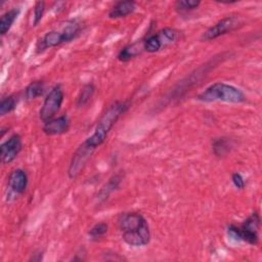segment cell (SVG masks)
<instances>
[{
	"mask_svg": "<svg viewBox=\"0 0 262 262\" xmlns=\"http://www.w3.org/2000/svg\"><path fill=\"white\" fill-rule=\"evenodd\" d=\"M122 239L131 247H145L150 242V229L147 220L139 212H124L118 218Z\"/></svg>",
	"mask_w": 262,
	"mask_h": 262,
	"instance_id": "6da1fadb",
	"label": "cell"
},
{
	"mask_svg": "<svg viewBox=\"0 0 262 262\" xmlns=\"http://www.w3.org/2000/svg\"><path fill=\"white\" fill-rule=\"evenodd\" d=\"M130 105L131 104L129 100H116L110 104L99 118L93 133L88 138H86L83 143L95 151L97 147H99L106 140L113 127L129 110Z\"/></svg>",
	"mask_w": 262,
	"mask_h": 262,
	"instance_id": "7a4b0ae2",
	"label": "cell"
},
{
	"mask_svg": "<svg viewBox=\"0 0 262 262\" xmlns=\"http://www.w3.org/2000/svg\"><path fill=\"white\" fill-rule=\"evenodd\" d=\"M83 31V25L78 19H67L59 24V26L47 32L41 39H39L36 51L41 53L46 49L60 46L64 43L75 40Z\"/></svg>",
	"mask_w": 262,
	"mask_h": 262,
	"instance_id": "3957f363",
	"label": "cell"
},
{
	"mask_svg": "<svg viewBox=\"0 0 262 262\" xmlns=\"http://www.w3.org/2000/svg\"><path fill=\"white\" fill-rule=\"evenodd\" d=\"M196 99L203 102L221 101L227 103H243L247 100V96L239 88L233 85L224 82H215L199 93Z\"/></svg>",
	"mask_w": 262,
	"mask_h": 262,
	"instance_id": "277c9868",
	"label": "cell"
},
{
	"mask_svg": "<svg viewBox=\"0 0 262 262\" xmlns=\"http://www.w3.org/2000/svg\"><path fill=\"white\" fill-rule=\"evenodd\" d=\"M259 229L260 215L257 212H253L241 225L230 224L227 227V233L235 241L255 246L259 243Z\"/></svg>",
	"mask_w": 262,
	"mask_h": 262,
	"instance_id": "5b68a950",
	"label": "cell"
},
{
	"mask_svg": "<svg viewBox=\"0 0 262 262\" xmlns=\"http://www.w3.org/2000/svg\"><path fill=\"white\" fill-rule=\"evenodd\" d=\"M183 37V32L175 28H164L154 34H149L143 38L144 51L148 53H156L163 48L171 46Z\"/></svg>",
	"mask_w": 262,
	"mask_h": 262,
	"instance_id": "8992f818",
	"label": "cell"
},
{
	"mask_svg": "<svg viewBox=\"0 0 262 262\" xmlns=\"http://www.w3.org/2000/svg\"><path fill=\"white\" fill-rule=\"evenodd\" d=\"M64 99V91L60 84H56L47 93L39 111L40 120L45 123L54 118L59 112Z\"/></svg>",
	"mask_w": 262,
	"mask_h": 262,
	"instance_id": "52a82bcc",
	"label": "cell"
},
{
	"mask_svg": "<svg viewBox=\"0 0 262 262\" xmlns=\"http://www.w3.org/2000/svg\"><path fill=\"white\" fill-rule=\"evenodd\" d=\"M244 25V20L238 15H228L216 24L208 28L201 36L202 41H211L217 39L223 35L231 33Z\"/></svg>",
	"mask_w": 262,
	"mask_h": 262,
	"instance_id": "ba28073f",
	"label": "cell"
},
{
	"mask_svg": "<svg viewBox=\"0 0 262 262\" xmlns=\"http://www.w3.org/2000/svg\"><path fill=\"white\" fill-rule=\"evenodd\" d=\"M93 150L87 147L83 142L73 154L68 168V176L70 179H76L84 170L87 162L93 155Z\"/></svg>",
	"mask_w": 262,
	"mask_h": 262,
	"instance_id": "9c48e42d",
	"label": "cell"
},
{
	"mask_svg": "<svg viewBox=\"0 0 262 262\" xmlns=\"http://www.w3.org/2000/svg\"><path fill=\"white\" fill-rule=\"evenodd\" d=\"M23 149V138L19 134L11 135L7 140L1 143V162L4 165L13 162Z\"/></svg>",
	"mask_w": 262,
	"mask_h": 262,
	"instance_id": "30bf717a",
	"label": "cell"
},
{
	"mask_svg": "<svg viewBox=\"0 0 262 262\" xmlns=\"http://www.w3.org/2000/svg\"><path fill=\"white\" fill-rule=\"evenodd\" d=\"M71 126V121L68 115H61L59 117H54L49 121L43 123L42 130L48 136L61 135L69 131Z\"/></svg>",
	"mask_w": 262,
	"mask_h": 262,
	"instance_id": "8fae6325",
	"label": "cell"
},
{
	"mask_svg": "<svg viewBox=\"0 0 262 262\" xmlns=\"http://www.w3.org/2000/svg\"><path fill=\"white\" fill-rule=\"evenodd\" d=\"M29 178L28 174L24 169L17 168L11 171V173L8 176L7 185L8 188L14 193V194H23L28 187Z\"/></svg>",
	"mask_w": 262,
	"mask_h": 262,
	"instance_id": "7c38bea8",
	"label": "cell"
},
{
	"mask_svg": "<svg viewBox=\"0 0 262 262\" xmlns=\"http://www.w3.org/2000/svg\"><path fill=\"white\" fill-rule=\"evenodd\" d=\"M136 9H137V3L135 1H132V0L118 1L110 9L107 16L111 19L123 18L132 14Z\"/></svg>",
	"mask_w": 262,
	"mask_h": 262,
	"instance_id": "4fadbf2b",
	"label": "cell"
},
{
	"mask_svg": "<svg viewBox=\"0 0 262 262\" xmlns=\"http://www.w3.org/2000/svg\"><path fill=\"white\" fill-rule=\"evenodd\" d=\"M142 52H144L143 47V39L137 40L133 43H130L126 46H124L118 53L117 58L122 62H127L138 55H140Z\"/></svg>",
	"mask_w": 262,
	"mask_h": 262,
	"instance_id": "5bb4252c",
	"label": "cell"
},
{
	"mask_svg": "<svg viewBox=\"0 0 262 262\" xmlns=\"http://www.w3.org/2000/svg\"><path fill=\"white\" fill-rule=\"evenodd\" d=\"M233 146H234L233 140L229 137H226V136L217 137V138H214L212 140L213 154L218 158H222V157L227 156L231 151Z\"/></svg>",
	"mask_w": 262,
	"mask_h": 262,
	"instance_id": "9a60e30c",
	"label": "cell"
},
{
	"mask_svg": "<svg viewBox=\"0 0 262 262\" xmlns=\"http://www.w3.org/2000/svg\"><path fill=\"white\" fill-rule=\"evenodd\" d=\"M19 12H20L19 8L13 7L1 15V18H0V34H1V36H4L8 33V31L11 29L12 25L16 20Z\"/></svg>",
	"mask_w": 262,
	"mask_h": 262,
	"instance_id": "2e32d148",
	"label": "cell"
},
{
	"mask_svg": "<svg viewBox=\"0 0 262 262\" xmlns=\"http://www.w3.org/2000/svg\"><path fill=\"white\" fill-rule=\"evenodd\" d=\"M95 90H96L95 85L92 82H89V83L85 84L81 88V90H80V92L77 96L76 106L78 108H82V107L86 106L92 100V98L95 94Z\"/></svg>",
	"mask_w": 262,
	"mask_h": 262,
	"instance_id": "e0dca14e",
	"label": "cell"
},
{
	"mask_svg": "<svg viewBox=\"0 0 262 262\" xmlns=\"http://www.w3.org/2000/svg\"><path fill=\"white\" fill-rule=\"evenodd\" d=\"M45 84L41 80L31 82L25 89V98L27 100H34L44 94Z\"/></svg>",
	"mask_w": 262,
	"mask_h": 262,
	"instance_id": "ac0fdd59",
	"label": "cell"
},
{
	"mask_svg": "<svg viewBox=\"0 0 262 262\" xmlns=\"http://www.w3.org/2000/svg\"><path fill=\"white\" fill-rule=\"evenodd\" d=\"M121 181H122V175L121 174H116L113 177H111L108 179V181L104 184V186H102V188L100 189L99 194H98V199L99 200L101 199L102 201L107 199L108 195L112 192H114L120 186Z\"/></svg>",
	"mask_w": 262,
	"mask_h": 262,
	"instance_id": "d6986e66",
	"label": "cell"
},
{
	"mask_svg": "<svg viewBox=\"0 0 262 262\" xmlns=\"http://www.w3.org/2000/svg\"><path fill=\"white\" fill-rule=\"evenodd\" d=\"M17 105V97L13 94L2 98L0 102V115L5 116L12 113Z\"/></svg>",
	"mask_w": 262,
	"mask_h": 262,
	"instance_id": "ffe728a7",
	"label": "cell"
},
{
	"mask_svg": "<svg viewBox=\"0 0 262 262\" xmlns=\"http://www.w3.org/2000/svg\"><path fill=\"white\" fill-rule=\"evenodd\" d=\"M200 5L201 1L199 0H178L174 3V8L179 13H185L199 8Z\"/></svg>",
	"mask_w": 262,
	"mask_h": 262,
	"instance_id": "44dd1931",
	"label": "cell"
},
{
	"mask_svg": "<svg viewBox=\"0 0 262 262\" xmlns=\"http://www.w3.org/2000/svg\"><path fill=\"white\" fill-rule=\"evenodd\" d=\"M108 231V224L106 222H97L95 223L90 230L88 231V235L92 241H98L103 237Z\"/></svg>",
	"mask_w": 262,
	"mask_h": 262,
	"instance_id": "7402d4cb",
	"label": "cell"
},
{
	"mask_svg": "<svg viewBox=\"0 0 262 262\" xmlns=\"http://www.w3.org/2000/svg\"><path fill=\"white\" fill-rule=\"evenodd\" d=\"M45 2L44 1H38L35 3L34 5V13H33V25L34 26H37L43 15H44V12H45V9H46V6H45Z\"/></svg>",
	"mask_w": 262,
	"mask_h": 262,
	"instance_id": "603a6c76",
	"label": "cell"
},
{
	"mask_svg": "<svg viewBox=\"0 0 262 262\" xmlns=\"http://www.w3.org/2000/svg\"><path fill=\"white\" fill-rule=\"evenodd\" d=\"M231 181L237 189H244L246 186V181H245L243 175L238 172H234L231 174Z\"/></svg>",
	"mask_w": 262,
	"mask_h": 262,
	"instance_id": "cb8c5ba5",
	"label": "cell"
}]
</instances>
